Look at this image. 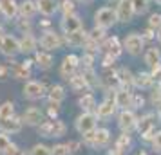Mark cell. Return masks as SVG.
<instances>
[{
	"mask_svg": "<svg viewBox=\"0 0 161 155\" xmlns=\"http://www.w3.org/2000/svg\"><path fill=\"white\" fill-rule=\"evenodd\" d=\"M136 125H138V119H136V116L130 110H123L119 114V128L123 132H130Z\"/></svg>",
	"mask_w": 161,
	"mask_h": 155,
	"instance_id": "cell-13",
	"label": "cell"
},
{
	"mask_svg": "<svg viewBox=\"0 0 161 155\" xmlns=\"http://www.w3.org/2000/svg\"><path fill=\"white\" fill-rule=\"evenodd\" d=\"M132 2V9H134V13H145L147 9H148V0H130Z\"/></svg>",
	"mask_w": 161,
	"mask_h": 155,
	"instance_id": "cell-35",
	"label": "cell"
},
{
	"mask_svg": "<svg viewBox=\"0 0 161 155\" xmlns=\"http://www.w3.org/2000/svg\"><path fill=\"white\" fill-rule=\"evenodd\" d=\"M51 152H53V155H69L71 153L67 144H56L54 148H51Z\"/></svg>",
	"mask_w": 161,
	"mask_h": 155,
	"instance_id": "cell-40",
	"label": "cell"
},
{
	"mask_svg": "<svg viewBox=\"0 0 161 155\" xmlns=\"http://www.w3.org/2000/svg\"><path fill=\"white\" fill-rule=\"evenodd\" d=\"M125 47H127V51L130 52L132 56H136L143 49V38L138 36V34H129L127 40H125Z\"/></svg>",
	"mask_w": 161,
	"mask_h": 155,
	"instance_id": "cell-14",
	"label": "cell"
},
{
	"mask_svg": "<svg viewBox=\"0 0 161 155\" xmlns=\"http://www.w3.org/2000/svg\"><path fill=\"white\" fill-rule=\"evenodd\" d=\"M36 8L42 15L51 16V15H54V11L58 9V6H56V0H36Z\"/></svg>",
	"mask_w": 161,
	"mask_h": 155,
	"instance_id": "cell-18",
	"label": "cell"
},
{
	"mask_svg": "<svg viewBox=\"0 0 161 155\" xmlns=\"http://www.w3.org/2000/svg\"><path fill=\"white\" fill-rule=\"evenodd\" d=\"M0 130L4 133H16L22 130V119L18 117H9V119H4V121H0Z\"/></svg>",
	"mask_w": 161,
	"mask_h": 155,
	"instance_id": "cell-12",
	"label": "cell"
},
{
	"mask_svg": "<svg viewBox=\"0 0 161 155\" xmlns=\"http://www.w3.org/2000/svg\"><path fill=\"white\" fill-rule=\"evenodd\" d=\"M94 20H96V25H98V27L107 29V27H110V25L118 20V16H116V11H114V9L102 8V9H98V11H96Z\"/></svg>",
	"mask_w": 161,
	"mask_h": 155,
	"instance_id": "cell-2",
	"label": "cell"
},
{
	"mask_svg": "<svg viewBox=\"0 0 161 155\" xmlns=\"http://www.w3.org/2000/svg\"><path fill=\"white\" fill-rule=\"evenodd\" d=\"M62 9H64V16L74 15V4L71 0H64V2H62Z\"/></svg>",
	"mask_w": 161,
	"mask_h": 155,
	"instance_id": "cell-41",
	"label": "cell"
},
{
	"mask_svg": "<svg viewBox=\"0 0 161 155\" xmlns=\"http://www.w3.org/2000/svg\"><path fill=\"white\" fill-rule=\"evenodd\" d=\"M159 61H161V52L156 47H150L145 54V63L148 67H156V65H159Z\"/></svg>",
	"mask_w": 161,
	"mask_h": 155,
	"instance_id": "cell-23",
	"label": "cell"
},
{
	"mask_svg": "<svg viewBox=\"0 0 161 155\" xmlns=\"http://www.w3.org/2000/svg\"><path fill=\"white\" fill-rule=\"evenodd\" d=\"M158 40H159V44H161V27H159V33H158Z\"/></svg>",
	"mask_w": 161,
	"mask_h": 155,
	"instance_id": "cell-53",
	"label": "cell"
},
{
	"mask_svg": "<svg viewBox=\"0 0 161 155\" xmlns=\"http://www.w3.org/2000/svg\"><path fill=\"white\" fill-rule=\"evenodd\" d=\"M80 106L85 112H92L96 108V99L91 96V94H85V96L80 97Z\"/></svg>",
	"mask_w": 161,
	"mask_h": 155,
	"instance_id": "cell-30",
	"label": "cell"
},
{
	"mask_svg": "<svg viewBox=\"0 0 161 155\" xmlns=\"http://www.w3.org/2000/svg\"><path fill=\"white\" fill-rule=\"evenodd\" d=\"M35 59H36V63L40 69H49L53 65V56L49 52H38Z\"/></svg>",
	"mask_w": 161,
	"mask_h": 155,
	"instance_id": "cell-28",
	"label": "cell"
},
{
	"mask_svg": "<svg viewBox=\"0 0 161 155\" xmlns=\"http://www.w3.org/2000/svg\"><path fill=\"white\" fill-rule=\"evenodd\" d=\"M156 2H158V4H161V0H156Z\"/></svg>",
	"mask_w": 161,
	"mask_h": 155,
	"instance_id": "cell-55",
	"label": "cell"
},
{
	"mask_svg": "<svg viewBox=\"0 0 161 155\" xmlns=\"http://www.w3.org/2000/svg\"><path fill=\"white\" fill-rule=\"evenodd\" d=\"M129 144H130V139H129V137H127V133H125V135H121V137L118 139L116 150H119V152H125V150L129 148Z\"/></svg>",
	"mask_w": 161,
	"mask_h": 155,
	"instance_id": "cell-38",
	"label": "cell"
},
{
	"mask_svg": "<svg viewBox=\"0 0 161 155\" xmlns=\"http://www.w3.org/2000/svg\"><path fill=\"white\" fill-rule=\"evenodd\" d=\"M62 29L65 31V34H67V33H74V31L81 29V20H80V16H76V15H67V16H64V20H62Z\"/></svg>",
	"mask_w": 161,
	"mask_h": 155,
	"instance_id": "cell-15",
	"label": "cell"
},
{
	"mask_svg": "<svg viewBox=\"0 0 161 155\" xmlns=\"http://www.w3.org/2000/svg\"><path fill=\"white\" fill-rule=\"evenodd\" d=\"M80 2H92V0H80Z\"/></svg>",
	"mask_w": 161,
	"mask_h": 155,
	"instance_id": "cell-54",
	"label": "cell"
},
{
	"mask_svg": "<svg viewBox=\"0 0 161 155\" xmlns=\"http://www.w3.org/2000/svg\"><path fill=\"white\" fill-rule=\"evenodd\" d=\"M65 125L58 121V119H54V121H45L42 125H38V132L42 133L44 137H60V135H64L65 133Z\"/></svg>",
	"mask_w": 161,
	"mask_h": 155,
	"instance_id": "cell-1",
	"label": "cell"
},
{
	"mask_svg": "<svg viewBox=\"0 0 161 155\" xmlns=\"http://www.w3.org/2000/svg\"><path fill=\"white\" fill-rule=\"evenodd\" d=\"M103 38H105V29H103V27H98V25H96L94 29L91 31V34H89V40H92L96 44L102 42Z\"/></svg>",
	"mask_w": 161,
	"mask_h": 155,
	"instance_id": "cell-36",
	"label": "cell"
},
{
	"mask_svg": "<svg viewBox=\"0 0 161 155\" xmlns=\"http://www.w3.org/2000/svg\"><path fill=\"white\" fill-rule=\"evenodd\" d=\"M118 78H119V83H123L125 87L134 83V78H132L130 70H127V69H121V70L118 72Z\"/></svg>",
	"mask_w": 161,
	"mask_h": 155,
	"instance_id": "cell-34",
	"label": "cell"
},
{
	"mask_svg": "<svg viewBox=\"0 0 161 155\" xmlns=\"http://www.w3.org/2000/svg\"><path fill=\"white\" fill-rule=\"evenodd\" d=\"M132 15H134V9H132V2L130 0H119L116 8V16L119 22H130L132 20Z\"/></svg>",
	"mask_w": 161,
	"mask_h": 155,
	"instance_id": "cell-7",
	"label": "cell"
},
{
	"mask_svg": "<svg viewBox=\"0 0 161 155\" xmlns=\"http://www.w3.org/2000/svg\"><path fill=\"white\" fill-rule=\"evenodd\" d=\"M148 25H150V29H159L161 27V13H154L150 16V20H148Z\"/></svg>",
	"mask_w": 161,
	"mask_h": 155,
	"instance_id": "cell-39",
	"label": "cell"
},
{
	"mask_svg": "<svg viewBox=\"0 0 161 155\" xmlns=\"http://www.w3.org/2000/svg\"><path fill=\"white\" fill-rule=\"evenodd\" d=\"M114 106H116V103L114 101H110V99H105L100 106H98V117H102V119H107L110 117L112 114H114Z\"/></svg>",
	"mask_w": 161,
	"mask_h": 155,
	"instance_id": "cell-22",
	"label": "cell"
},
{
	"mask_svg": "<svg viewBox=\"0 0 161 155\" xmlns=\"http://www.w3.org/2000/svg\"><path fill=\"white\" fill-rule=\"evenodd\" d=\"M103 81L107 83V87H116L119 83V78H118L116 70H105L103 72Z\"/></svg>",
	"mask_w": 161,
	"mask_h": 155,
	"instance_id": "cell-32",
	"label": "cell"
},
{
	"mask_svg": "<svg viewBox=\"0 0 161 155\" xmlns=\"http://www.w3.org/2000/svg\"><path fill=\"white\" fill-rule=\"evenodd\" d=\"M58 112H60V103H51L49 101V116L51 117H56Z\"/></svg>",
	"mask_w": 161,
	"mask_h": 155,
	"instance_id": "cell-43",
	"label": "cell"
},
{
	"mask_svg": "<svg viewBox=\"0 0 161 155\" xmlns=\"http://www.w3.org/2000/svg\"><path fill=\"white\" fill-rule=\"evenodd\" d=\"M4 38H6V34H4V31H2V27H0V47H2V42H4Z\"/></svg>",
	"mask_w": 161,
	"mask_h": 155,
	"instance_id": "cell-52",
	"label": "cell"
},
{
	"mask_svg": "<svg viewBox=\"0 0 161 155\" xmlns=\"http://www.w3.org/2000/svg\"><path fill=\"white\" fill-rule=\"evenodd\" d=\"M154 125H156V116L154 114H148V116H145L143 119H139L138 121V132L145 137V139H150L152 137V128Z\"/></svg>",
	"mask_w": 161,
	"mask_h": 155,
	"instance_id": "cell-6",
	"label": "cell"
},
{
	"mask_svg": "<svg viewBox=\"0 0 161 155\" xmlns=\"http://www.w3.org/2000/svg\"><path fill=\"white\" fill-rule=\"evenodd\" d=\"M132 105L141 106V105H143V97H141V96H132Z\"/></svg>",
	"mask_w": 161,
	"mask_h": 155,
	"instance_id": "cell-47",
	"label": "cell"
},
{
	"mask_svg": "<svg viewBox=\"0 0 161 155\" xmlns=\"http://www.w3.org/2000/svg\"><path fill=\"white\" fill-rule=\"evenodd\" d=\"M114 103H116V106L123 108V110H127L129 106H132V94L129 92V89L116 90V94H114Z\"/></svg>",
	"mask_w": 161,
	"mask_h": 155,
	"instance_id": "cell-11",
	"label": "cell"
},
{
	"mask_svg": "<svg viewBox=\"0 0 161 155\" xmlns=\"http://www.w3.org/2000/svg\"><path fill=\"white\" fill-rule=\"evenodd\" d=\"M78 63H80V58L74 56V54H69V56L64 58V63H62V69H60V72H62V76H64V80H71V78H73Z\"/></svg>",
	"mask_w": 161,
	"mask_h": 155,
	"instance_id": "cell-5",
	"label": "cell"
},
{
	"mask_svg": "<svg viewBox=\"0 0 161 155\" xmlns=\"http://www.w3.org/2000/svg\"><path fill=\"white\" fill-rule=\"evenodd\" d=\"M69 81H71L73 90H76V92H83V90L89 89V85H87V81L83 80V76H73Z\"/></svg>",
	"mask_w": 161,
	"mask_h": 155,
	"instance_id": "cell-29",
	"label": "cell"
},
{
	"mask_svg": "<svg viewBox=\"0 0 161 155\" xmlns=\"http://www.w3.org/2000/svg\"><path fill=\"white\" fill-rule=\"evenodd\" d=\"M40 121H42V112L38 110V108H27V110L24 112L22 123L31 125V126H36V125H42Z\"/></svg>",
	"mask_w": 161,
	"mask_h": 155,
	"instance_id": "cell-17",
	"label": "cell"
},
{
	"mask_svg": "<svg viewBox=\"0 0 161 155\" xmlns=\"http://www.w3.org/2000/svg\"><path fill=\"white\" fill-rule=\"evenodd\" d=\"M29 155H53L51 148H47L45 144H36V146H33Z\"/></svg>",
	"mask_w": 161,
	"mask_h": 155,
	"instance_id": "cell-37",
	"label": "cell"
},
{
	"mask_svg": "<svg viewBox=\"0 0 161 155\" xmlns=\"http://www.w3.org/2000/svg\"><path fill=\"white\" fill-rule=\"evenodd\" d=\"M81 61L85 63V69H92V61H94V58H92V54H91V52H87V54L81 58Z\"/></svg>",
	"mask_w": 161,
	"mask_h": 155,
	"instance_id": "cell-46",
	"label": "cell"
},
{
	"mask_svg": "<svg viewBox=\"0 0 161 155\" xmlns=\"http://www.w3.org/2000/svg\"><path fill=\"white\" fill-rule=\"evenodd\" d=\"M65 40H67V44L71 45V47H81V45L87 44L89 34L83 29H78V31H74V33H67Z\"/></svg>",
	"mask_w": 161,
	"mask_h": 155,
	"instance_id": "cell-10",
	"label": "cell"
},
{
	"mask_svg": "<svg viewBox=\"0 0 161 155\" xmlns=\"http://www.w3.org/2000/svg\"><path fill=\"white\" fill-rule=\"evenodd\" d=\"M112 61H114V58L107 54V56H105V59H103V65H105V67H110V65H112Z\"/></svg>",
	"mask_w": 161,
	"mask_h": 155,
	"instance_id": "cell-49",
	"label": "cell"
},
{
	"mask_svg": "<svg viewBox=\"0 0 161 155\" xmlns=\"http://www.w3.org/2000/svg\"><path fill=\"white\" fill-rule=\"evenodd\" d=\"M67 146H69V152H71V153H76V152H78V146H80V144H78V142H69Z\"/></svg>",
	"mask_w": 161,
	"mask_h": 155,
	"instance_id": "cell-48",
	"label": "cell"
},
{
	"mask_svg": "<svg viewBox=\"0 0 161 155\" xmlns=\"http://www.w3.org/2000/svg\"><path fill=\"white\" fill-rule=\"evenodd\" d=\"M143 34H145V36H141L143 40H152V38H154V34H152V29H147L145 33H143Z\"/></svg>",
	"mask_w": 161,
	"mask_h": 155,
	"instance_id": "cell-50",
	"label": "cell"
},
{
	"mask_svg": "<svg viewBox=\"0 0 161 155\" xmlns=\"http://www.w3.org/2000/svg\"><path fill=\"white\" fill-rule=\"evenodd\" d=\"M103 49H105V51H107V54H109V56H112V58H118V56L121 54V45H119V40H118L116 36L109 38V40L103 44Z\"/></svg>",
	"mask_w": 161,
	"mask_h": 155,
	"instance_id": "cell-20",
	"label": "cell"
},
{
	"mask_svg": "<svg viewBox=\"0 0 161 155\" xmlns=\"http://www.w3.org/2000/svg\"><path fill=\"white\" fill-rule=\"evenodd\" d=\"M36 47V40L31 34H24V38L20 40V52H33Z\"/></svg>",
	"mask_w": 161,
	"mask_h": 155,
	"instance_id": "cell-26",
	"label": "cell"
},
{
	"mask_svg": "<svg viewBox=\"0 0 161 155\" xmlns=\"http://www.w3.org/2000/svg\"><path fill=\"white\" fill-rule=\"evenodd\" d=\"M0 11L4 13V16L13 18L18 13V6H16L15 0H0Z\"/></svg>",
	"mask_w": 161,
	"mask_h": 155,
	"instance_id": "cell-21",
	"label": "cell"
},
{
	"mask_svg": "<svg viewBox=\"0 0 161 155\" xmlns=\"http://www.w3.org/2000/svg\"><path fill=\"white\" fill-rule=\"evenodd\" d=\"M9 144H11V142H9L8 135H6V133H0V152H2V153H4V152L8 150Z\"/></svg>",
	"mask_w": 161,
	"mask_h": 155,
	"instance_id": "cell-42",
	"label": "cell"
},
{
	"mask_svg": "<svg viewBox=\"0 0 161 155\" xmlns=\"http://www.w3.org/2000/svg\"><path fill=\"white\" fill-rule=\"evenodd\" d=\"M109 139H110V133H109L107 128H100V130H94V132L85 133V141H87L91 146H94V148L105 146V144L109 142Z\"/></svg>",
	"mask_w": 161,
	"mask_h": 155,
	"instance_id": "cell-4",
	"label": "cell"
},
{
	"mask_svg": "<svg viewBox=\"0 0 161 155\" xmlns=\"http://www.w3.org/2000/svg\"><path fill=\"white\" fill-rule=\"evenodd\" d=\"M44 85L42 83H38V81H29V83H25V87H24V96L27 97V99H40V97L44 96Z\"/></svg>",
	"mask_w": 161,
	"mask_h": 155,
	"instance_id": "cell-8",
	"label": "cell"
},
{
	"mask_svg": "<svg viewBox=\"0 0 161 155\" xmlns=\"http://www.w3.org/2000/svg\"><path fill=\"white\" fill-rule=\"evenodd\" d=\"M18 11H20V15H22L24 20H27V18H33V15L38 11L36 8V2H31V0H24L22 4L18 6Z\"/></svg>",
	"mask_w": 161,
	"mask_h": 155,
	"instance_id": "cell-19",
	"label": "cell"
},
{
	"mask_svg": "<svg viewBox=\"0 0 161 155\" xmlns=\"http://www.w3.org/2000/svg\"><path fill=\"white\" fill-rule=\"evenodd\" d=\"M40 45L47 49V51H53V49H58L62 42H60V36L54 34V33H45L44 36L40 38Z\"/></svg>",
	"mask_w": 161,
	"mask_h": 155,
	"instance_id": "cell-16",
	"label": "cell"
},
{
	"mask_svg": "<svg viewBox=\"0 0 161 155\" xmlns=\"http://www.w3.org/2000/svg\"><path fill=\"white\" fill-rule=\"evenodd\" d=\"M6 76H8V69L0 65V80H6Z\"/></svg>",
	"mask_w": 161,
	"mask_h": 155,
	"instance_id": "cell-51",
	"label": "cell"
},
{
	"mask_svg": "<svg viewBox=\"0 0 161 155\" xmlns=\"http://www.w3.org/2000/svg\"><path fill=\"white\" fill-rule=\"evenodd\" d=\"M64 97H65V92H64V87H60V85H54L49 92V101L51 103H62L64 101Z\"/></svg>",
	"mask_w": 161,
	"mask_h": 155,
	"instance_id": "cell-27",
	"label": "cell"
},
{
	"mask_svg": "<svg viewBox=\"0 0 161 155\" xmlns=\"http://www.w3.org/2000/svg\"><path fill=\"white\" fill-rule=\"evenodd\" d=\"M134 85H138V87H141V89H148V87H152L154 85L152 74H147V72L138 74V76L134 78Z\"/></svg>",
	"mask_w": 161,
	"mask_h": 155,
	"instance_id": "cell-24",
	"label": "cell"
},
{
	"mask_svg": "<svg viewBox=\"0 0 161 155\" xmlns=\"http://www.w3.org/2000/svg\"><path fill=\"white\" fill-rule=\"evenodd\" d=\"M4 153H6V155H22V152L18 150V146H16V144H9L8 150H6Z\"/></svg>",
	"mask_w": 161,
	"mask_h": 155,
	"instance_id": "cell-45",
	"label": "cell"
},
{
	"mask_svg": "<svg viewBox=\"0 0 161 155\" xmlns=\"http://www.w3.org/2000/svg\"><path fill=\"white\" fill-rule=\"evenodd\" d=\"M13 112H15V106H13V103H11V101L2 103V105H0V121L13 117Z\"/></svg>",
	"mask_w": 161,
	"mask_h": 155,
	"instance_id": "cell-31",
	"label": "cell"
},
{
	"mask_svg": "<svg viewBox=\"0 0 161 155\" xmlns=\"http://www.w3.org/2000/svg\"><path fill=\"white\" fill-rule=\"evenodd\" d=\"M0 51H2L4 56H15L16 52H20V42L15 36H6L4 42H2Z\"/></svg>",
	"mask_w": 161,
	"mask_h": 155,
	"instance_id": "cell-9",
	"label": "cell"
},
{
	"mask_svg": "<svg viewBox=\"0 0 161 155\" xmlns=\"http://www.w3.org/2000/svg\"><path fill=\"white\" fill-rule=\"evenodd\" d=\"M152 146H154V150H156V152H161V132H158L156 135H154Z\"/></svg>",
	"mask_w": 161,
	"mask_h": 155,
	"instance_id": "cell-44",
	"label": "cell"
},
{
	"mask_svg": "<svg viewBox=\"0 0 161 155\" xmlns=\"http://www.w3.org/2000/svg\"><path fill=\"white\" fill-rule=\"evenodd\" d=\"M96 128V116L92 112H83L80 117L76 119V130L80 133H89V132H94Z\"/></svg>",
	"mask_w": 161,
	"mask_h": 155,
	"instance_id": "cell-3",
	"label": "cell"
},
{
	"mask_svg": "<svg viewBox=\"0 0 161 155\" xmlns=\"http://www.w3.org/2000/svg\"><path fill=\"white\" fill-rule=\"evenodd\" d=\"M81 76H83V80L87 81L89 87H96V85H98V76L94 74L92 69H85V70L81 72Z\"/></svg>",
	"mask_w": 161,
	"mask_h": 155,
	"instance_id": "cell-33",
	"label": "cell"
},
{
	"mask_svg": "<svg viewBox=\"0 0 161 155\" xmlns=\"http://www.w3.org/2000/svg\"><path fill=\"white\" fill-rule=\"evenodd\" d=\"M11 74L16 80H25V78H29V67L25 63H15L11 67Z\"/></svg>",
	"mask_w": 161,
	"mask_h": 155,
	"instance_id": "cell-25",
	"label": "cell"
}]
</instances>
